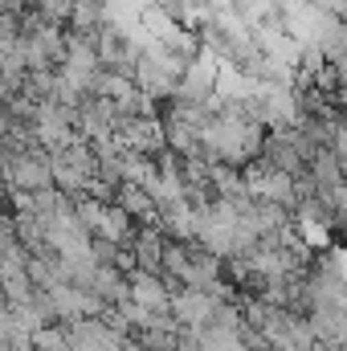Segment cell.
<instances>
[{
    "mask_svg": "<svg viewBox=\"0 0 347 351\" xmlns=\"http://www.w3.org/2000/svg\"><path fill=\"white\" fill-rule=\"evenodd\" d=\"M4 180H8V188H25V192L53 188V156L41 143L21 156H4Z\"/></svg>",
    "mask_w": 347,
    "mask_h": 351,
    "instance_id": "1",
    "label": "cell"
},
{
    "mask_svg": "<svg viewBox=\"0 0 347 351\" xmlns=\"http://www.w3.org/2000/svg\"><path fill=\"white\" fill-rule=\"evenodd\" d=\"M131 250H135V262H139V269H164V250H168V233H164L160 225H135Z\"/></svg>",
    "mask_w": 347,
    "mask_h": 351,
    "instance_id": "6",
    "label": "cell"
},
{
    "mask_svg": "<svg viewBox=\"0 0 347 351\" xmlns=\"http://www.w3.org/2000/svg\"><path fill=\"white\" fill-rule=\"evenodd\" d=\"M298 351H339V348H331V343H323V339H315V343H307V348H298Z\"/></svg>",
    "mask_w": 347,
    "mask_h": 351,
    "instance_id": "10",
    "label": "cell"
},
{
    "mask_svg": "<svg viewBox=\"0 0 347 351\" xmlns=\"http://www.w3.org/2000/svg\"><path fill=\"white\" fill-rule=\"evenodd\" d=\"M172 286L160 269H131V302L156 311V315H172Z\"/></svg>",
    "mask_w": 347,
    "mask_h": 351,
    "instance_id": "4",
    "label": "cell"
},
{
    "mask_svg": "<svg viewBox=\"0 0 347 351\" xmlns=\"http://www.w3.org/2000/svg\"><path fill=\"white\" fill-rule=\"evenodd\" d=\"M33 348L37 351H78L74 348V339H70V331H66V323H49V327H41V331L33 335Z\"/></svg>",
    "mask_w": 347,
    "mask_h": 351,
    "instance_id": "8",
    "label": "cell"
},
{
    "mask_svg": "<svg viewBox=\"0 0 347 351\" xmlns=\"http://www.w3.org/2000/svg\"><path fill=\"white\" fill-rule=\"evenodd\" d=\"M225 298L217 290H204V286H176L172 294V315L180 327H208L217 319V306Z\"/></svg>",
    "mask_w": 347,
    "mask_h": 351,
    "instance_id": "3",
    "label": "cell"
},
{
    "mask_svg": "<svg viewBox=\"0 0 347 351\" xmlns=\"http://www.w3.org/2000/svg\"><path fill=\"white\" fill-rule=\"evenodd\" d=\"M331 152L347 164V114H335V123H331Z\"/></svg>",
    "mask_w": 347,
    "mask_h": 351,
    "instance_id": "9",
    "label": "cell"
},
{
    "mask_svg": "<svg viewBox=\"0 0 347 351\" xmlns=\"http://www.w3.org/2000/svg\"><path fill=\"white\" fill-rule=\"evenodd\" d=\"M246 327L250 323H208V327H200V343L204 351H254L250 348V339H246Z\"/></svg>",
    "mask_w": 347,
    "mask_h": 351,
    "instance_id": "7",
    "label": "cell"
},
{
    "mask_svg": "<svg viewBox=\"0 0 347 351\" xmlns=\"http://www.w3.org/2000/svg\"><path fill=\"white\" fill-rule=\"evenodd\" d=\"M307 319H311V327H315V335H319L323 343H331V348L344 351V343H347V311L344 306L315 302V306H307Z\"/></svg>",
    "mask_w": 347,
    "mask_h": 351,
    "instance_id": "5",
    "label": "cell"
},
{
    "mask_svg": "<svg viewBox=\"0 0 347 351\" xmlns=\"http://www.w3.org/2000/svg\"><path fill=\"white\" fill-rule=\"evenodd\" d=\"M246 188H250L258 200H278V204H286V208H298V200H302L298 176L282 172V168H274V164H265V160H254V164L246 168Z\"/></svg>",
    "mask_w": 347,
    "mask_h": 351,
    "instance_id": "2",
    "label": "cell"
}]
</instances>
